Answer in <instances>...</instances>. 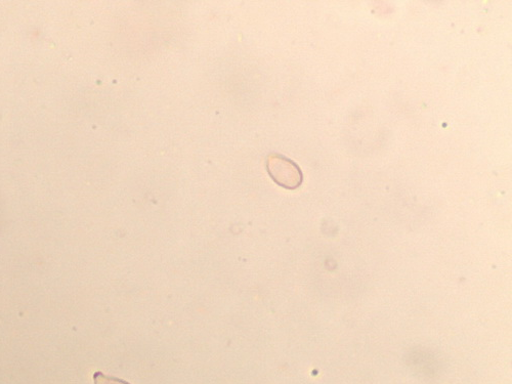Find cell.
I'll return each instance as SVG.
<instances>
[{
    "mask_svg": "<svg viewBox=\"0 0 512 384\" xmlns=\"http://www.w3.org/2000/svg\"><path fill=\"white\" fill-rule=\"evenodd\" d=\"M95 384H131L125 380L104 375L102 372H96L94 375Z\"/></svg>",
    "mask_w": 512,
    "mask_h": 384,
    "instance_id": "obj_2",
    "label": "cell"
},
{
    "mask_svg": "<svg viewBox=\"0 0 512 384\" xmlns=\"http://www.w3.org/2000/svg\"><path fill=\"white\" fill-rule=\"evenodd\" d=\"M267 172L278 186L286 190H296L304 182L301 167L281 154H270L268 156Z\"/></svg>",
    "mask_w": 512,
    "mask_h": 384,
    "instance_id": "obj_1",
    "label": "cell"
}]
</instances>
